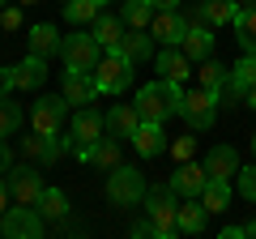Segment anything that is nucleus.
<instances>
[{"instance_id":"7c9ffc66","label":"nucleus","mask_w":256,"mask_h":239,"mask_svg":"<svg viewBox=\"0 0 256 239\" xmlns=\"http://www.w3.org/2000/svg\"><path fill=\"white\" fill-rule=\"evenodd\" d=\"M201 205L210 214H222L230 205V180H210L205 184V192H201Z\"/></svg>"},{"instance_id":"09e8293b","label":"nucleus","mask_w":256,"mask_h":239,"mask_svg":"<svg viewBox=\"0 0 256 239\" xmlns=\"http://www.w3.org/2000/svg\"><path fill=\"white\" fill-rule=\"evenodd\" d=\"M4 4H9V0H0V9H4Z\"/></svg>"},{"instance_id":"de8ad7c7","label":"nucleus","mask_w":256,"mask_h":239,"mask_svg":"<svg viewBox=\"0 0 256 239\" xmlns=\"http://www.w3.org/2000/svg\"><path fill=\"white\" fill-rule=\"evenodd\" d=\"M18 4H34V0H18Z\"/></svg>"},{"instance_id":"6ab92c4d","label":"nucleus","mask_w":256,"mask_h":239,"mask_svg":"<svg viewBox=\"0 0 256 239\" xmlns=\"http://www.w3.org/2000/svg\"><path fill=\"white\" fill-rule=\"evenodd\" d=\"M210 210L201 205V196H180V235H205Z\"/></svg>"},{"instance_id":"f03ea898","label":"nucleus","mask_w":256,"mask_h":239,"mask_svg":"<svg viewBox=\"0 0 256 239\" xmlns=\"http://www.w3.org/2000/svg\"><path fill=\"white\" fill-rule=\"evenodd\" d=\"M180 102H184V86L180 82H166V77H158V82H146L137 90V111L141 120H171L180 116Z\"/></svg>"},{"instance_id":"9d476101","label":"nucleus","mask_w":256,"mask_h":239,"mask_svg":"<svg viewBox=\"0 0 256 239\" xmlns=\"http://www.w3.org/2000/svg\"><path fill=\"white\" fill-rule=\"evenodd\" d=\"M4 184H9V192H13V201L18 205H34L38 210V201H43V175L34 171V166H9V180H4Z\"/></svg>"},{"instance_id":"8fccbe9b","label":"nucleus","mask_w":256,"mask_h":239,"mask_svg":"<svg viewBox=\"0 0 256 239\" xmlns=\"http://www.w3.org/2000/svg\"><path fill=\"white\" fill-rule=\"evenodd\" d=\"M98 4H111V0H98Z\"/></svg>"},{"instance_id":"aec40b11","label":"nucleus","mask_w":256,"mask_h":239,"mask_svg":"<svg viewBox=\"0 0 256 239\" xmlns=\"http://www.w3.org/2000/svg\"><path fill=\"white\" fill-rule=\"evenodd\" d=\"M184 56H188L192 64H201V60H210L214 56V26H188V34H184Z\"/></svg>"},{"instance_id":"a18cd8bd","label":"nucleus","mask_w":256,"mask_h":239,"mask_svg":"<svg viewBox=\"0 0 256 239\" xmlns=\"http://www.w3.org/2000/svg\"><path fill=\"white\" fill-rule=\"evenodd\" d=\"M239 4H248V9H256V0H239Z\"/></svg>"},{"instance_id":"a211bd4d","label":"nucleus","mask_w":256,"mask_h":239,"mask_svg":"<svg viewBox=\"0 0 256 239\" xmlns=\"http://www.w3.org/2000/svg\"><path fill=\"white\" fill-rule=\"evenodd\" d=\"M132 150H137L141 158H154L166 150V137H162V124L158 120H141L137 132H132Z\"/></svg>"},{"instance_id":"6e6552de","label":"nucleus","mask_w":256,"mask_h":239,"mask_svg":"<svg viewBox=\"0 0 256 239\" xmlns=\"http://www.w3.org/2000/svg\"><path fill=\"white\" fill-rule=\"evenodd\" d=\"M64 116H68V98H64V94H43V98L30 107V124H34V132H43V137H60Z\"/></svg>"},{"instance_id":"c85d7f7f","label":"nucleus","mask_w":256,"mask_h":239,"mask_svg":"<svg viewBox=\"0 0 256 239\" xmlns=\"http://www.w3.org/2000/svg\"><path fill=\"white\" fill-rule=\"evenodd\" d=\"M154 0H128L124 9H120V18H124V26L132 30H150V22H154Z\"/></svg>"},{"instance_id":"72a5a7b5","label":"nucleus","mask_w":256,"mask_h":239,"mask_svg":"<svg viewBox=\"0 0 256 239\" xmlns=\"http://www.w3.org/2000/svg\"><path fill=\"white\" fill-rule=\"evenodd\" d=\"M235 192L244 196V201H256V162L248 166V171L239 166V175H235Z\"/></svg>"},{"instance_id":"c03bdc74","label":"nucleus","mask_w":256,"mask_h":239,"mask_svg":"<svg viewBox=\"0 0 256 239\" xmlns=\"http://www.w3.org/2000/svg\"><path fill=\"white\" fill-rule=\"evenodd\" d=\"M244 235H252V239H256V222H244Z\"/></svg>"},{"instance_id":"ea45409f","label":"nucleus","mask_w":256,"mask_h":239,"mask_svg":"<svg viewBox=\"0 0 256 239\" xmlns=\"http://www.w3.org/2000/svg\"><path fill=\"white\" fill-rule=\"evenodd\" d=\"M222 239H248L244 226H222Z\"/></svg>"},{"instance_id":"c756f323","label":"nucleus","mask_w":256,"mask_h":239,"mask_svg":"<svg viewBox=\"0 0 256 239\" xmlns=\"http://www.w3.org/2000/svg\"><path fill=\"white\" fill-rule=\"evenodd\" d=\"M235 38H239V47L244 52H256V9H248V4H239V13H235Z\"/></svg>"},{"instance_id":"a19ab883","label":"nucleus","mask_w":256,"mask_h":239,"mask_svg":"<svg viewBox=\"0 0 256 239\" xmlns=\"http://www.w3.org/2000/svg\"><path fill=\"white\" fill-rule=\"evenodd\" d=\"M132 235H137V239H146V235H150V218H146V222H132Z\"/></svg>"},{"instance_id":"37998d69","label":"nucleus","mask_w":256,"mask_h":239,"mask_svg":"<svg viewBox=\"0 0 256 239\" xmlns=\"http://www.w3.org/2000/svg\"><path fill=\"white\" fill-rule=\"evenodd\" d=\"M244 102H248V111H256V86H252V90L244 94Z\"/></svg>"},{"instance_id":"4be33fe9","label":"nucleus","mask_w":256,"mask_h":239,"mask_svg":"<svg viewBox=\"0 0 256 239\" xmlns=\"http://www.w3.org/2000/svg\"><path fill=\"white\" fill-rule=\"evenodd\" d=\"M22 150H26V158H34V162H56V158L68 150V141H56V137H43V132H34L30 141H22Z\"/></svg>"},{"instance_id":"5701e85b","label":"nucleus","mask_w":256,"mask_h":239,"mask_svg":"<svg viewBox=\"0 0 256 239\" xmlns=\"http://www.w3.org/2000/svg\"><path fill=\"white\" fill-rule=\"evenodd\" d=\"M120 52H124L132 64H141V60H154V34H146V30H124V38H120Z\"/></svg>"},{"instance_id":"f704fd0d","label":"nucleus","mask_w":256,"mask_h":239,"mask_svg":"<svg viewBox=\"0 0 256 239\" xmlns=\"http://www.w3.org/2000/svg\"><path fill=\"white\" fill-rule=\"evenodd\" d=\"M192 150H196V137H180V141H171L175 162H188V158H192Z\"/></svg>"},{"instance_id":"2eb2a0df","label":"nucleus","mask_w":256,"mask_h":239,"mask_svg":"<svg viewBox=\"0 0 256 239\" xmlns=\"http://www.w3.org/2000/svg\"><path fill=\"white\" fill-rule=\"evenodd\" d=\"M205 171H210V180H235L239 175V150L235 146H214L205 154Z\"/></svg>"},{"instance_id":"bb28decb","label":"nucleus","mask_w":256,"mask_h":239,"mask_svg":"<svg viewBox=\"0 0 256 239\" xmlns=\"http://www.w3.org/2000/svg\"><path fill=\"white\" fill-rule=\"evenodd\" d=\"M102 13L98 0H64V22H73V26H94Z\"/></svg>"},{"instance_id":"ddd939ff","label":"nucleus","mask_w":256,"mask_h":239,"mask_svg":"<svg viewBox=\"0 0 256 239\" xmlns=\"http://www.w3.org/2000/svg\"><path fill=\"white\" fill-rule=\"evenodd\" d=\"M60 94L68 98V107H90L94 98H98V86H94L90 73H77V68H64V86Z\"/></svg>"},{"instance_id":"e433bc0d","label":"nucleus","mask_w":256,"mask_h":239,"mask_svg":"<svg viewBox=\"0 0 256 239\" xmlns=\"http://www.w3.org/2000/svg\"><path fill=\"white\" fill-rule=\"evenodd\" d=\"M13 94V68H0V98Z\"/></svg>"},{"instance_id":"dca6fc26","label":"nucleus","mask_w":256,"mask_h":239,"mask_svg":"<svg viewBox=\"0 0 256 239\" xmlns=\"http://www.w3.org/2000/svg\"><path fill=\"white\" fill-rule=\"evenodd\" d=\"M77 158H82L86 166H98V171H111V166H120V146H116V137H98L94 146L77 150Z\"/></svg>"},{"instance_id":"4c0bfd02","label":"nucleus","mask_w":256,"mask_h":239,"mask_svg":"<svg viewBox=\"0 0 256 239\" xmlns=\"http://www.w3.org/2000/svg\"><path fill=\"white\" fill-rule=\"evenodd\" d=\"M9 196H13V192H9V184H4V175H0V214L9 210Z\"/></svg>"},{"instance_id":"39448f33","label":"nucleus","mask_w":256,"mask_h":239,"mask_svg":"<svg viewBox=\"0 0 256 239\" xmlns=\"http://www.w3.org/2000/svg\"><path fill=\"white\" fill-rule=\"evenodd\" d=\"M146 192H150V188H146V175H141V171H132V166H124V162L111 166V175H107L111 205H124V210H128V205H141Z\"/></svg>"},{"instance_id":"9b49d317","label":"nucleus","mask_w":256,"mask_h":239,"mask_svg":"<svg viewBox=\"0 0 256 239\" xmlns=\"http://www.w3.org/2000/svg\"><path fill=\"white\" fill-rule=\"evenodd\" d=\"M150 34H154V43H162V47H180L184 34H188V18H184L180 9H158L154 22H150Z\"/></svg>"},{"instance_id":"f257e3e1","label":"nucleus","mask_w":256,"mask_h":239,"mask_svg":"<svg viewBox=\"0 0 256 239\" xmlns=\"http://www.w3.org/2000/svg\"><path fill=\"white\" fill-rule=\"evenodd\" d=\"M146 218H150V239L180 235V196H175L171 184H158L146 192Z\"/></svg>"},{"instance_id":"c9c22d12","label":"nucleus","mask_w":256,"mask_h":239,"mask_svg":"<svg viewBox=\"0 0 256 239\" xmlns=\"http://www.w3.org/2000/svg\"><path fill=\"white\" fill-rule=\"evenodd\" d=\"M0 26H4V30H18L22 26V4H4V9H0Z\"/></svg>"},{"instance_id":"412c9836","label":"nucleus","mask_w":256,"mask_h":239,"mask_svg":"<svg viewBox=\"0 0 256 239\" xmlns=\"http://www.w3.org/2000/svg\"><path fill=\"white\" fill-rule=\"evenodd\" d=\"M137 124H141V111H137V102H132V107H111V111H107V132H111L116 141H132Z\"/></svg>"},{"instance_id":"79ce46f5","label":"nucleus","mask_w":256,"mask_h":239,"mask_svg":"<svg viewBox=\"0 0 256 239\" xmlns=\"http://www.w3.org/2000/svg\"><path fill=\"white\" fill-rule=\"evenodd\" d=\"M184 0H154V9H180Z\"/></svg>"},{"instance_id":"7ed1b4c3","label":"nucleus","mask_w":256,"mask_h":239,"mask_svg":"<svg viewBox=\"0 0 256 239\" xmlns=\"http://www.w3.org/2000/svg\"><path fill=\"white\" fill-rule=\"evenodd\" d=\"M94 86H98V94H120L132 86V60H128L120 47H111V52H102V60L94 64Z\"/></svg>"},{"instance_id":"b1692460","label":"nucleus","mask_w":256,"mask_h":239,"mask_svg":"<svg viewBox=\"0 0 256 239\" xmlns=\"http://www.w3.org/2000/svg\"><path fill=\"white\" fill-rule=\"evenodd\" d=\"M60 52V30L52 26V22H38V26H30V56H52Z\"/></svg>"},{"instance_id":"2f4dec72","label":"nucleus","mask_w":256,"mask_h":239,"mask_svg":"<svg viewBox=\"0 0 256 239\" xmlns=\"http://www.w3.org/2000/svg\"><path fill=\"white\" fill-rule=\"evenodd\" d=\"M38 214H43L47 222H64L68 218V196H64L60 188H47L43 201H38Z\"/></svg>"},{"instance_id":"473e14b6","label":"nucleus","mask_w":256,"mask_h":239,"mask_svg":"<svg viewBox=\"0 0 256 239\" xmlns=\"http://www.w3.org/2000/svg\"><path fill=\"white\" fill-rule=\"evenodd\" d=\"M22 128V107L13 98H0V141H9Z\"/></svg>"},{"instance_id":"20e7f679","label":"nucleus","mask_w":256,"mask_h":239,"mask_svg":"<svg viewBox=\"0 0 256 239\" xmlns=\"http://www.w3.org/2000/svg\"><path fill=\"white\" fill-rule=\"evenodd\" d=\"M60 60L64 68H77V73H94V64L102 60V43L90 34H82V30H73L68 38H60Z\"/></svg>"},{"instance_id":"f3484780","label":"nucleus","mask_w":256,"mask_h":239,"mask_svg":"<svg viewBox=\"0 0 256 239\" xmlns=\"http://www.w3.org/2000/svg\"><path fill=\"white\" fill-rule=\"evenodd\" d=\"M43 82H47L43 56H26L22 64H13V90H43Z\"/></svg>"},{"instance_id":"0eeeda50","label":"nucleus","mask_w":256,"mask_h":239,"mask_svg":"<svg viewBox=\"0 0 256 239\" xmlns=\"http://www.w3.org/2000/svg\"><path fill=\"white\" fill-rule=\"evenodd\" d=\"M43 214H38L34 210V205H18V210H4V214H0V235H4V239H38V235H43Z\"/></svg>"},{"instance_id":"58836bf2","label":"nucleus","mask_w":256,"mask_h":239,"mask_svg":"<svg viewBox=\"0 0 256 239\" xmlns=\"http://www.w3.org/2000/svg\"><path fill=\"white\" fill-rule=\"evenodd\" d=\"M9 166H13V162H9V146L0 141V175H9Z\"/></svg>"},{"instance_id":"f8f14e48","label":"nucleus","mask_w":256,"mask_h":239,"mask_svg":"<svg viewBox=\"0 0 256 239\" xmlns=\"http://www.w3.org/2000/svg\"><path fill=\"white\" fill-rule=\"evenodd\" d=\"M205 184H210V171H205V162H180L175 166V175H171V188H175V196H201L205 192Z\"/></svg>"},{"instance_id":"1a4fd4ad","label":"nucleus","mask_w":256,"mask_h":239,"mask_svg":"<svg viewBox=\"0 0 256 239\" xmlns=\"http://www.w3.org/2000/svg\"><path fill=\"white\" fill-rule=\"evenodd\" d=\"M107 132V116H98L94 107H77V116H73V124H68V150H86V146H94V141Z\"/></svg>"},{"instance_id":"4468645a","label":"nucleus","mask_w":256,"mask_h":239,"mask_svg":"<svg viewBox=\"0 0 256 239\" xmlns=\"http://www.w3.org/2000/svg\"><path fill=\"white\" fill-rule=\"evenodd\" d=\"M154 64H158V73L166 77V82H188L192 77V60L184 56V47H162V52L154 56Z\"/></svg>"},{"instance_id":"423d86ee","label":"nucleus","mask_w":256,"mask_h":239,"mask_svg":"<svg viewBox=\"0 0 256 239\" xmlns=\"http://www.w3.org/2000/svg\"><path fill=\"white\" fill-rule=\"evenodd\" d=\"M218 90L210 86H196V90H184V102H180V116L188 120V128H210L214 116H218Z\"/></svg>"},{"instance_id":"393cba45","label":"nucleus","mask_w":256,"mask_h":239,"mask_svg":"<svg viewBox=\"0 0 256 239\" xmlns=\"http://www.w3.org/2000/svg\"><path fill=\"white\" fill-rule=\"evenodd\" d=\"M94 38H98L102 47H120V38H124V18H116V13H98V22H94Z\"/></svg>"},{"instance_id":"cd10ccee","label":"nucleus","mask_w":256,"mask_h":239,"mask_svg":"<svg viewBox=\"0 0 256 239\" xmlns=\"http://www.w3.org/2000/svg\"><path fill=\"white\" fill-rule=\"evenodd\" d=\"M256 86V52H244V60H239L235 68H230V90L244 98L248 90Z\"/></svg>"},{"instance_id":"a878e982","label":"nucleus","mask_w":256,"mask_h":239,"mask_svg":"<svg viewBox=\"0 0 256 239\" xmlns=\"http://www.w3.org/2000/svg\"><path fill=\"white\" fill-rule=\"evenodd\" d=\"M196 82L210 86V90H218V98H222V90H226V82H230V68H222L218 56H210V60H201V64H196Z\"/></svg>"},{"instance_id":"49530a36","label":"nucleus","mask_w":256,"mask_h":239,"mask_svg":"<svg viewBox=\"0 0 256 239\" xmlns=\"http://www.w3.org/2000/svg\"><path fill=\"white\" fill-rule=\"evenodd\" d=\"M252 154H256V132H252Z\"/></svg>"}]
</instances>
